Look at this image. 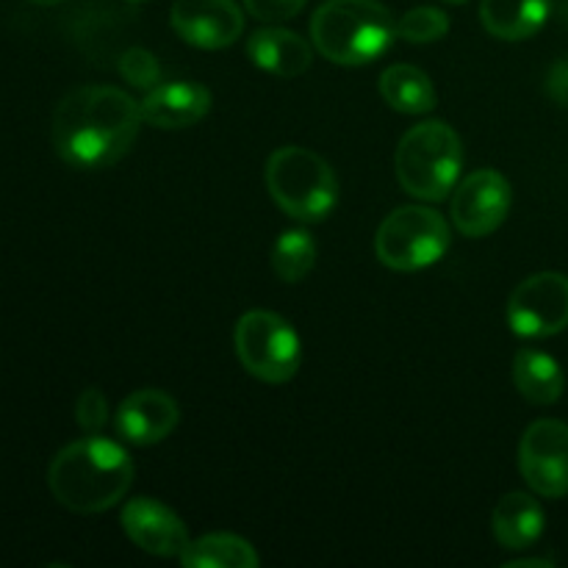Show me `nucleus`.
<instances>
[{"label":"nucleus","instance_id":"obj_1","mask_svg":"<svg viewBox=\"0 0 568 568\" xmlns=\"http://www.w3.org/2000/svg\"><path fill=\"white\" fill-rule=\"evenodd\" d=\"M144 125L142 105L116 87H81L53 114V148L72 170H105L131 153Z\"/></svg>","mask_w":568,"mask_h":568},{"label":"nucleus","instance_id":"obj_2","mask_svg":"<svg viewBox=\"0 0 568 568\" xmlns=\"http://www.w3.org/2000/svg\"><path fill=\"white\" fill-rule=\"evenodd\" d=\"M131 483V455L100 433L67 444L48 469L50 494L72 514H103L114 508Z\"/></svg>","mask_w":568,"mask_h":568},{"label":"nucleus","instance_id":"obj_3","mask_svg":"<svg viewBox=\"0 0 568 568\" xmlns=\"http://www.w3.org/2000/svg\"><path fill=\"white\" fill-rule=\"evenodd\" d=\"M316 50L333 64L364 67L397 39V20L381 0H327L311 20Z\"/></svg>","mask_w":568,"mask_h":568},{"label":"nucleus","instance_id":"obj_4","mask_svg":"<svg viewBox=\"0 0 568 568\" xmlns=\"http://www.w3.org/2000/svg\"><path fill=\"white\" fill-rule=\"evenodd\" d=\"M464 166L460 136L442 120L414 125L397 144L394 172L410 197L436 203L455 189Z\"/></svg>","mask_w":568,"mask_h":568},{"label":"nucleus","instance_id":"obj_5","mask_svg":"<svg viewBox=\"0 0 568 568\" xmlns=\"http://www.w3.org/2000/svg\"><path fill=\"white\" fill-rule=\"evenodd\" d=\"M266 189L277 209L300 222H322L338 200L333 166L320 153L300 144L277 148L266 161Z\"/></svg>","mask_w":568,"mask_h":568},{"label":"nucleus","instance_id":"obj_6","mask_svg":"<svg viewBox=\"0 0 568 568\" xmlns=\"http://www.w3.org/2000/svg\"><path fill=\"white\" fill-rule=\"evenodd\" d=\"M449 250V225L438 211L403 205L377 227L375 253L388 270L419 272L444 258Z\"/></svg>","mask_w":568,"mask_h":568},{"label":"nucleus","instance_id":"obj_7","mask_svg":"<svg viewBox=\"0 0 568 568\" xmlns=\"http://www.w3.org/2000/svg\"><path fill=\"white\" fill-rule=\"evenodd\" d=\"M233 347L244 369L272 386L292 381L303 361L297 333L275 311H247L236 322Z\"/></svg>","mask_w":568,"mask_h":568},{"label":"nucleus","instance_id":"obj_8","mask_svg":"<svg viewBox=\"0 0 568 568\" xmlns=\"http://www.w3.org/2000/svg\"><path fill=\"white\" fill-rule=\"evenodd\" d=\"M508 325L521 338H549L568 327V275L538 272L525 277L508 300Z\"/></svg>","mask_w":568,"mask_h":568},{"label":"nucleus","instance_id":"obj_9","mask_svg":"<svg viewBox=\"0 0 568 568\" xmlns=\"http://www.w3.org/2000/svg\"><path fill=\"white\" fill-rule=\"evenodd\" d=\"M519 469L527 486L547 499L568 497V425L538 419L519 444Z\"/></svg>","mask_w":568,"mask_h":568},{"label":"nucleus","instance_id":"obj_10","mask_svg":"<svg viewBox=\"0 0 568 568\" xmlns=\"http://www.w3.org/2000/svg\"><path fill=\"white\" fill-rule=\"evenodd\" d=\"M510 211V183L497 170H477L458 183L453 222L464 236L483 239L497 231Z\"/></svg>","mask_w":568,"mask_h":568},{"label":"nucleus","instance_id":"obj_11","mask_svg":"<svg viewBox=\"0 0 568 568\" xmlns=\"http://www.w3.org/2000/svg\"><path fill=\"white\" fill-rule=\"evenodd\" d=\"M170 26L192 48H231L244 31V14L236 0H175Z\"/></svg>","mask_w":568,"mask_h":568},{"label":"nucleus","instance_id":"obj_12","mask_svg":"<svg viewBox=\"0 0 568 568\" xmlns=\"http://www.w3.org/2000/svg\"><path fill=\"white\" fill-rule=\"evenodd\" d=\"M122 530L142 552L155 558H181L189 547V530L181 516L159 499L139 497L122 508Z\"/></svg>","mask_w":568,"mask_h":568},{"label":"nucleus","instance_id":"obj_13","mask_svg":"<svg viewBox=\"0 0 568 568\" xmlns=\"http://www.w3.org/2000/svg\"><path fill=\"white\" fill-rule=\"evenodd\" d=\"M181 422V408L175 399L161 388H142L133 392L131 397L122 399L116 408L114 425L125 442L136 447H150L170 436Z\"/></svg>","mask_w":568,"mask_h":568},{"label":"nucleus","instance_id":"obj_14","mask_svg":"<svg viewBox=\"0 0 568 568\" xmlns=\"http://www.w3.org/2000/svg\"><path fill=\"white\" fill-rule=\"evenodd\" d=\"M144 125L175 131V128H192L211 111V92L203 83L170 81L159 83L144 94L142 103Z\"/></svg>","mask_w":568,"mask_h":568},{"label":"nucleus","instance_id":"obj_15","mask_svg":"<svg viewBox=\"0 0 568 568\" xmlns=\"http://www.w3.org/2000/svg\"><path fill=\"white\" fill-rule=\"evenodd\" d=\"M247 55L258 70L277 78H300L303 72H308L311 61H314L311 44L288 28L255 31L247 42Z\"/></svg>","mask_w":568,"mask_h":568},{"label":"nucleus","instance_id":"obj_16","mask_svg":"<svg viewBox=\"0 0 568 568\" xmlns=\"http://www.w3.org/2000/svg\"><path fill=\"white\" fill-rule=\"evenodd\" d=\"M494 536L499 547L505 549H530L538 538L544 536V516L541 503L525 491H510L494 508Z\"/></svg>","mask_w":568,"mask_h":568},{"label":"nucleus","instance_id":"obj_17","mask_svg":"<svg viewBox=\"0 0 568 568\" xmlns=\"http://www.w3.org/2000/svg\"><path fill=\"white\" fill-rule=\"evenodd\" d=\"M549 11L552 0H483L480 22L503 42H521L541 31Z\"/></svg>","mask_w":568,"mask_h":568},{"label":"nucleus","instance_id":"obj_18","mask_svg":"<svg viewBox=\"0 0 568 568\" xmlns=\"http://www.w3.org/2000/svg\"><path fill=\"white\" fill-rule=\"evenodd\" d=\"M514 383L527 403L555 405L560 397H564L566 375L552 355L527 347L516 353Z\"/></svg>","mask_w":568,"mask_h":568},{"label":"nucleus","instance_id":"obj_19","mask_svg":"<svg viewBox=\"0 0 568 568\" xmlns=\"http://www.w3.org/2000/svg\"><path fill=\"white\" fill-rule=\"evenodd\" d=\"M381 94L399 114H427L436 109V87L430 75L414 64H392L381 75Z\"/></svg>","mask_w":568,"mask_h":568},{"label":"nucleus","instance_id":"obj_20","mask_svg":"<svg viewBox=\"0 0 568 568\" xmlns=\"http://www.w3.org/2000/svg\"><path fill=\"white\" fill-rule=\"evenodd\" d=\"M181 564L186 568H255L258 552L253 544L231 532H209V536L189 541Z\"/></svg>","mask_w":568,"mask_h":568},{"label":"nucleus","instance_id":"obj_21","mask_svg":"<svg viewBox=\"0 0 568 568\" xmlns=\"http://www.w3.org/2000/svg\"><path fill=\"white\" fill-rule=\"evenodd\" d=\"M316 264V244L308 231H283L272 247V270L283 283H300L311 275Z\"/></svg>","mask_w":568,"mask_h":568},{"label":"nucleus","instance_id":"obj_22","mask_svg":"<svg viewBox=\"0 0 568 568\" xmlns=\"http://www.w3.org/2000/svg\"><path fill=\"white\" fill-rule=\"evenodd\" d=\"M449 33V17L436 6H419V9L405 11L397 20V37L410 44L438 42Z\"/></svg>","mask_w":568,"mask_h":568},{"label":"nucleus","instance_id":"obj_23","mask_svg":"<svg viewBox=\"0 0 568 568\" xmlns=\"http://www.w3.org/2000/svg\"><path fill=\"white\" fill-rule=\"evenodd\" d=\"M116 70H120V75L125 78L133 89H144V92L159 87L161 81L159 61H155V55L144 48L125 50V53L120 55V61H116Z\"/></svg>","mask_w":568,"mask_h":568},{"label":"nucleus","instance_id":"obj_24","mask_svg":"<svg viewBox=\"0 0 568 568\" xmlns=\"http://www.w3.org/2000/svg\"><path fill=\"white\" fill-rule=\"evenodd\" d=\"M75 419L87 436H98L103 430L105 422H109V399H105V394L100 388H87L78 397Z\"/></svg>","mask_w":568,"mask_h":568},{"label":"nucleus","instance_id":"obj_25","mask_svg":"<svg viewBox=\"0 0 568 568\" xmlns=\"http://www.w3.org/2000/svg\"><path fill=\"white\" fill-rule=\"evenodd\" d=\"M308 0H244L250 14L261 22H283V20H292L303 11V6Z\"/></svg>","mask_w":568,"mask_h":568},{"label":"nucleus","instance_id":"obj_26","mask_svg":"<svg viewBox=\"0 0 568 568\" xmlns=\"http://www.w3.org/2000/svg\"><path fill=\"white\" fill-rule=\"evenodd\" d=\"M547 94L560 105V109L568 111V55L549 70Z\"/></svg>","mask_w":568,"mask_h":568},{"label":"nucleus","instance_id":"obj_27","mask_svg":"<svg viewBox=\"0 0 568 568\" xmlns=\"http://www.w3.org/2000/svg\"><path fill=\"white\" fill-rule=\"evenodd\" d=\"M555 560H547V558H521V560H510V564H505V568H552Z\"/></svg>","mask_w":568,"mask_h":568},{"label":"nucleus","instance_id":"obj_28","mask_svg":"<svg viewBox=\"0 0 568 568\" xmlns=\"http://www.w3.org/2000/svg\"><path fill=\"white\" fill-rule=\"evenodd\" d=\"M26 3H31V6H55V3H61V0H26Z\"/></svg>","mask_w":568,"mask_h":568},{"label":"nucleus","instance_id":"obj_29","mask_svg":"<svg viewBox=\"0 0 568 568\" xmlns=\"http://www.w3.org/2000/svg\"><path fill=\"white\" fill-rule=\"evenodd\" d=\"M442 3H453V6H458V3H466V0H442Z\"/></svg>","mask_w":568,"mask_h":568},{"label":"nucleus","instance_id":"obj_30","mask_svg":"<svg viewBox=\"0 0 568 568\" xmlns=\"http://www.w3.org/2000/svg\"><path fill=\"white\" fill-rule=\"evenodd\" d=\"M128 3H144V0H128Z\"/></svg>","mask_w":568,"mask_h":568}]
</instances>
